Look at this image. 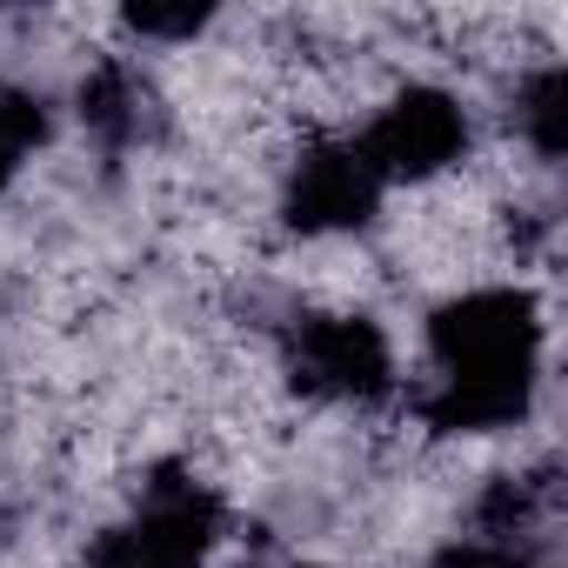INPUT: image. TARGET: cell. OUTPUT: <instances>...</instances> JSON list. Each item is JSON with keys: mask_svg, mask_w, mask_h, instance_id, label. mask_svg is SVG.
Instances as JSON below:
<instances>
[{"mask_svg": "<svg viewBox=\"0 0 568 568\" xmlns=\"http://www.w3.org/2000/svg\"><path fill=\"white\" fill-rule=\"evenodd\" d=\"M302 568H322V561H302Z\"/></svg>", "mask_w": 568, "mask_h": 568, "instance_id": "7", "label": "cell"}, {"mask_svg": "<svg viewBox=\"0 0 568 568\" xmlns=\"http://www.w3.org/2000/svg\"><path fill=\"white\" fill-rule=\"evenodd\" d=\"M281 368H288V382L302 395L335 402V408H375V402H388L402 388L382 322L355 315V308L302 315L288 335H281Z\"/></svg>", "mask_w": 568, "mask_h": 568, "instance_id": "2", "label": "cell"}, {"mask_svg": "<svg viewBox=\"0 0 568 568\" xmlns=\"http://www.w3.org/2000/svg\"><path fill=\"white\" fill-rule=\"evenodd\" d=\"M48 141V108L41 94H28L21 81H0V194L14 187L21 161Z\"/></svg>", "mask_w": 568, "mask_h": 568, "instance_id": "6", "label": "cell"}, {"mask_svg": "<svg viewBox=\"0 0 568 568\" xmlns=\"http://www.w3.org/2000/svg\"><path fill=\"white\" fill-rule=\"evenodd\" d=\"M355 148L382 187H435L468 161V108L442 81H408L355 128Z\"/></svg>", "mask_w": 568, "mask_h": 568, "instance_id": "1", "label": "cell"}, {"mask_svg": "<svg viewBox=\"0 0 568 568\" xmlns=\"http://www.w3.org/2000/svg\"><path fill=\"white\" fill-rule=\"evenodd\" d=\"M382 201H388V187L368 168V154L355 148V134L302 141V154L288 161V181H281V214L308 241H335V234L368 227L382 214Z\"/></svg>", "mask_w": 568, "mask_h": 568, "instance_id": "4", "label": "cell"}, {"mask_svg": "<svg viewBox=\"0 0 568 568\" xmlns=\"http://www.w3.org/2000/svg\"><path fill=\"white\" fill-rule=\"evenodd\" d=\"M214 541H221V501L194 475L161 468L134 501V515L101 528L88 568H207Z\"/></svg>", "mask_w": 568, "mask_h": 568, "instance_id": "3", "label": "cell"}, {"mask_svg": "<svg viewBox=\"0 0 568 568\" xmlns=\"http://www.w3.org/2000/svg\"><path fill=\"white\" fill-rule=\"evenodd\" d=\"M74 108H81V128H88L94 141H108V148H141V141L154 134V121H161L148 74H141L134 61H121V54H108V61H94V68L81 74Z\"/></svg>", "mask_w": 568, "mask_h": 568, "instance_id": "5", "label": "cell"}]
</instances>
